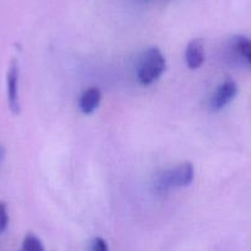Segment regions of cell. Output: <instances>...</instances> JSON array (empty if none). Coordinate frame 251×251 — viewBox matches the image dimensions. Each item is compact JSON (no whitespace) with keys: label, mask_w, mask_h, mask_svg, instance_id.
Listing matches in <instances>:
<instances>
[{"label":"cell","mask_w":251,"mask_h":251,"mask_svg":"<svg viewBox=\"0 0 251 251\" xmlns=\"http://www.w3.org/2000/svg\"><path fill=\"white\" fill-rule=\"evenodd\" d=\"M166 68V60L161 50L156 47L148 48L142 53L137 67V76L139 83L151 85L155 83Z\"/></svg>","instance_id":"6da1fadb"},{"label":"cell","mask_w":251,"mask_h":251,"mask_svg":"<svg viewBox=\"0 0 251 251\" xmlns=\"http://www.w3.org/2000/svg\"><path fill=\"white\" fill-rule=\"evenodd\" d=\"M195 171L194 166L190 163L178 164L173 169L165 170L158 176L156 180V190L159 192H166L170 188L185 187L194 181Z\"/></svg>","instance_id":"7a4b0ae2"},{"label":"cell","mask_w":251,"mask_h":251,"mask_svg":"<svg viewBox=\"0 0 251 251\" xmlns=\"http://www.w3.org/2000/svg\"><path fill=\"white\" fill-rule=\"evenodd\" d=\"M236 94H238V85L235 81L230 80V79L223 81L212 95L211 108L213 111H221L234 100Z\"/></svg>","instance_id":"3957f363"},{"label":"cell","mask_w":251,"mask_h":251,"mask_svg":"<svg viewBox=\"0 0 251 251\" xmlns=\"http://www.w3.org/2000/svg\"><path fill=\"white\" fill-rule=\"evenodd\" d=\"M8 102L11 112L19 115L20 113V100H19V64L15 59L11 60L8 71Z\"/></svg>","instance_id":"277c9868"},{"label":"cell","mask_w":251,"mask_h":251,"mask_svg":"<svg viewBox=\"0 0 251 251\" xmlns=\"http://www.w3.org/2000/svg\"><path fill=\"white\" fill-rule=\"evenodd\" d=\"M186 64L190 69H199L204 62V43L201 38H195L188 43L185 52Z\"/></svg>","instance_id":"5b68a950"},{"label":"cell","mask_w":251,"mask_h":251,"mask_svg":"<svg viewBox=\"0 0 251 251\" xmlns=\"http://www.w3.org/2000/svg\"><path fill=\"white\" fill-rule=\"evenodd\" d=\"M101 101V91L98 88H90L85 90L79 101V107L84 115H90L99 107Z\"/></svg>","instance_id":"8992f818"},{"label":"cell","mask_w":251,"mask_h":251,"mask_svg":"<svg viewBox=\"0 0 251 251\" xmlns=\"http://www.w3.org/2000/svg\"><path fill=\"white\" fill-rule=\"evenodd\" d=\"M234 42H235V48L239 52V54L246 62L251 64V38L244 37V36H238Z\"/></svg>","instance_id":"52a82bcc"},{"label":"cell","mask_w":251,"mask_h":251,"mask_svg":"<svg viewBox=\"0 0 251 251\" xmlns=\"http://www.w3.org/2000/svg\"><path fill=\"white\" fill-rule=\"evenodd\" d=\"M23 251H45V246H43L42 241L40 240L38 236H36L32 233H28L24 238Z\"/></svg>","instance_id":"ba28073f"},{"label":"cell","mask_w":251,"mask_h":251,"mask_svg":"<svg viewBox=\"0 0 251 251\" xmlns=\"http://www.w3.org/2000/svg\"><path fill=\"white\" fill-rule=\"evenodd\" d=\"M9 224V214H8V207L6 203L3 201H0V233L5 231Z\"/></svg>","instance_id":"9c48e42d"},{"label":"cell","mask_w":251,"mask_h":251,"mask_svg":"<svg viewBox=\"0 0 251 251\" xmlns=\"http://www.w3.org/2000/svg\"><path fill=\"white\" fill-rule=\"evenodd\" d=\"M91 251H108L107 243L102 238H94L90 245Z\"/></svg>","instance_id":"30bf717a"},{"label":"cell","mask_w":251,"mask_h":251,"mask_svg":"<svg viewBox=\"0 0 251 251\" xmlns=\"http://www.w3.org/2000/svg\"><path fill=\"white\" fill-rule=\"evenodd\" d=\"M4 158H5V149H4V147L0 146V163L4 160Z\"/></svg>","instance_id":"8fae6325"}]
</instances>
